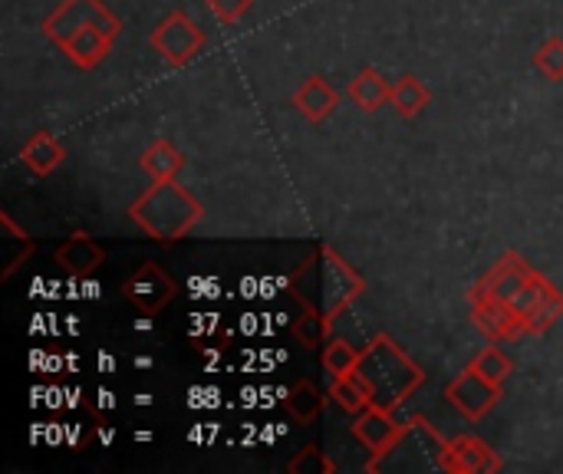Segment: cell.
Masks as SVG:
<instances>
[{"mask_svg": "<svg viewBox=\"0 0 563 474\" xmlns=\"http://www.w3.org/2000/svg\"><path fill=\"white\" fill-rule=\"evenodd\" d=\"M563 320V294L561 290H554L548 300H544V307L534 313V320L528 323V333L531 337H541V333H548L554 323H561Z\"/></svg>", "mask_w": 563, "mask_h": 474, "instance_id": "26", "label": "cell"}, {"mask_svg": "<svg viewBox=\"0 0 563 474\" xmlns=\"http://www.w3.org/2000/svg\"><path fill=\"white\" fill-rule=\"evenodd\" d=\"M350 99H353L363 112H376V109H383V106L393 99V82H389L379 69L366 66V69H360V73L353 76V82H350Z\"/></svg>", "mask_w": 563, "mask_h": 474, "instance_id": "16", "label": "cell"}, {"mask_svg": "<svg viewBox=\"0 0 563 474\" xmlns=\"http://www.w3.org/2000/svg\"><path fill=\"white\" fill-rule=\"evenodd\" d=\"M534 274V267L521 257V254H515V251H508L475 287H482L485 294H492V297H498V300H511L525 284H528V277Z\"/></svg>", "mask_w": 563, "mask_h": 474, "instance_id": "12", "label": "cell"}, {"mask_svg": "<svg viewBox=\"0 0 563 474\" xmlns=\"http://www.w3.org/2000/svg\"><path fill=\"white\" fill-rule=\"evenodd\" d=\"M20 162H23L33 175L46 178V175H53V172L66 162V148H63V142H59L56 135H49V132H33V135L23 142V148H20Z\"/></svg>", "mask_w": 563, "mask_h": 474, "instance_id": "15", "label": "cell"}, {"mask_svg": "<svg viewBox=\"0 0 563 474\" xmlns=\"http://www.w3.org/2000/svg\"><path fill=\"white\" fill-rule=\"evenodd\" d=\"M148 46H152L168 66H185V63H191V59L205 49V30H201L185 10H172L168 16H162V20L152 26Z\"/></svg>", "mask_w": 563, "mask_h": 474, "instance_id": "6", "label": "cell"}, {"mask_svg": "<svg viewBox=\"0 0 563 474\" xmlns=\"http://www.w3.org/2000/svg\"><path fill=\"white\" fill-rule=\"evenodd\" d=\"M122 33V20L102 0H63L46 20L43 36L53 40L73 66L96 69Z\"/></svg>", "mask_w": 563, "mask_h": 474, "instance_id": "1", "label": "cell"}, {"mask_svg": "<svg viewBox=\"0 0 563 474\" xmlns=\"http://www.w3.org/2000/svg\"><path fill=\"white\" fill-rule=\"evenodd\" d=\"M360 356H363V350H360L356 343L336 337V340H327V346H323V353H320V363H323V370H327L330 379H333V376L353 373V370L360 366Z\"/></svg>", "mask_w": 563, "mask_h": 474, "instance_id": "22", "label": "cell"}, {"mask_svg": "<svg viewBox=\"0 0 563 474\" xmlns=\"http://www.w3.org/2000/svg\"><path fill=\"white\" fill-rule=\"evenodd\" d=\"M139 165H142V172H145L152 181H168V178H178V172L185 168V155L175 148L172 139H155V142L139 155Z\"/></svg>", "mask_w": 563, "mask_h": 474, "instance_id": "17", "label": "cell"}, {"mask_svg": "<svg viewBox=\"0 0 563 474\" xmlns=\"http://www.w3.org/2000/svg\"><path fill=\"white\" fill-rule=\"evenodd\" d=\"M468 366L478 370L485 379H492V383H498V386H505V379L515 373V363L508 360V353H505L501 346H485Z\"/></svg>", "mask_w": 563, "mask_h": 474, "instance_id": "23", "label": "cell"}, {"mask_svg": "<svg viewBox=\"0 0 563 474\" xmlns=\"http://www.w3.org/2000/svg\"><path fill=\"white\" fill-rule=\"evenodd\" d=\"M432 102V89L416 76V73H402L396 82H393V99L389 106L402 115V119H416L429 109Z\"/></svg>", "mask_w": 563, "mask_h": 474, "instance_id": "18", "label": "cell"}, {"mask_svg": "<svg viewBox=\"0 0 563 474\" xmlns=\"http://www.w3.org/2000/svg\"><path fill=\"white\" fill-rule=\"evenodd\" d=\"M330 327H333V320H327V317H320V313H313V310H303V317L294 323V337H297L300 346L317 350V346H327Z\"/></svg>", "mask_w": 563, "mask_h": 474, "instance_id": "24", "label": "cell"}, {"mask_svg": "<svg viewBox=\"0 0 563 474\" xmlns=\"http://www.w3.org/2000/svg\"><path fill=\"white\" fill-rule=\"evenodd\" d=\"M251 3H254V0H208L211 13H214L218 23H224V26L238 23V20L251 10Z\"/></svg>", "mask_w": 563, "mask_h": 474, "instance_id": "28", "label": "cell"}, {"mask_svg": "<svg viewBox=\"0 0 563 474\" xmlns=\"http://www.w3.org/2000/svg\"><path fill=\"white\" fill-rule=\"evenodd\" d=\"M363 274L330 244H317V251L290 277L294 300L327 320H340L363 297Z\"/></svg>", "mask_w": 563, "mask_h": 474, "instance_id": "2", "label": "cell"}, {"mask_svg": "<svg viewBox=\"0 0 563 474\" xmlns=\"http://www.w3.org/2000/svg\"><path fill=\"white\" fill-rule=\"evenodd\" d=\"M125 300L142 313V317H158L178 294V284L152 261H145L132 277H125L122 284Z\"/></svg>", "mask_w": 563, "mask_h": 474, "instance_id": "7", "label": "cell"}, {"mask_svg": "<svg viewBox=\"0 0 563 474\" xmlns=\"http://www.w3.org/2000/svg\"><path fill=\"white\" fill-rule=\"evenodd\" d=\"M468 304H472V323H475L492 343H508V340L525 337V327L518 323V317L511 313V307H508L505 300L485 294L482 287H472Z\"/></svg>", "mask_w": 563, "mask_h": 474, "instance_id": "9", "label": "cell"}, {"mask_svg": "<svg viewBox=\"0 0 563 474\" xmlns=\"http://www.w3.org/2000/svg\"><path fill=\"white\" fill-rule=\"evenodd\" d=\"M336 106H340V92H336L323 76H310V79L294 92V109H297L307 122H323V119H330Z\"/></svg>", "mask_w": 563, "mask_h": 474, "instance_id": "14", "label": "cell"}, {"mask_svg": "<svg viewBox=\"0 0 563 474\" xmlns=\"http://www.w3.org/2000/svg\"><path fill=\"white\" fill-rule=\"evenodd\" d=\"M330 399L343 409V412H350V416H360V412H366L373 403H369V389H366V383L360 379V373L353 370V373H346V376H333V383H330Z\"/></svg>", "mask_w": 563, "mask_h": 474, "instance_id": "21", "label": "cell"}, {"mask_svg": "<svg viewBox=\"0 0 563 474\" xmlns=\"http://www.w3.org/2000/svg\"><path fill=\"white\" fill-rule=\"evenodd\" d=\"M445 399L468 419V422H482L501 399H505V389L492 379H485L478 370H465L459 373L449 386H445Z\"/></svg>", "mask_w": 563, "mask_h": 474, "instance_id": "8", "label": "cell"}, {"mask_svg": "<svg viewBox=\"0 0 563 474\" xmlns=\"http://www.w3.org/2000/svg\"><path fill=\"white\" fill-rule=\"evenodd\" d=\"M449 439L422 416L406 419L402 436L383 452L373 455L366 472L369 474H445Z\"/></svg>", "mask_w": 563, "mask_h": 474, "instance_id": "5", "label": "cell"}, {"mask_svg": "<svg viewBox=\"0 0 563 474\" xmlns=\"http://www.w3.org/2000/svg\"><path fill=\"white\" fill-rule=\"evenodd\" d=\"M356 373L369 389V403L389 412H396L406 399H412V393L426 383L422 366L389 333H376L363 346Z\"/></svg>", "mask_w": 563, "mask_h": 474, "instance_id": "3", "label": "cell"}, {"mask_svg": "<svg viewBox=\"0 0 563 474\" xmlns=\"http://www.w3.org/2000/svg\"><path fill=\"white\" fill-rule=\"evenodd\" d=\"M323 409H327V396H323V389H317L310 379H300V383L287 393V399H284V412H287L297 426L317 422V419L323 416Z\"/></svg>", "mask_w": 563, "mask_h": 474, "instance_id": "19", "label": "cell"}, {"mask_svg": "<svg viewBox=\"0 0 563 474\" xmlns=\"http://www.w3.org/2000/svg\"><path fill=\"white\" fill-rule=\"evenodd\" d=\"M287 472L290 474H317V472L330 474V472H336V465H333V462H330V459H327V455H323L317 445H307V449H303V452H300V455H297V459L287 465Z\"/></svg>", "mask_w": 563, "mask_h": 474, "instance_id": "27", "label": "cell"}, {"mask_svg": "<svg viewBox=\"0 0 563 474\" xmlns=\"http://www.w3.org/2000/svg\"><path fill=\"white\" fill-rule=\"evenodd\" d=\"M554 290H558V287H554L544 274H538V271H534V274L528 277V284H525V287L508 300V307H511V313L518 317V323L525 327V333H528V323L534 320V313L544 307V300H548Z\"/></svg>", "mask_w": 563, "mask_h": 474, "instance_id": "20", "label": "cell"}, {"mask_svg": "<svg viewBox=\"0 0 563 474\" xmlns=\"http://www.w3.org/2000/svg\"><path fill=\"white\" fill-rule=\"evenodd\" d=\"M534 66H538V73H544L548 79H554V82H561L563 79V36H551V40H544L538 49H534Z\"/></svg>", "mask_w": 563, "mask_h": 474, "instance_id": "25", "label": "cell"}, {"mask_svg": "<svg viewBox=\"0 0 563 474\" xmlns=\"http://www.w3.org/2000/svg\"><path fill=\"white\" fill-rule=\"evenodd\" d=\"M56 264L73 274V277H89L96 274L102 264H106V251L96 244V238H89L86 231H76L73 238H66L59 247H56Z\"/></svg>", "mask_w": 563, "mask_h": 474, "instance_id": "13", "label": "cell"}, {"mask_svg": "<svg viewBox=\"0 0 563 474\" xmlns=\"http://www.w3.org/2000/svg\"><path fill=\"white\" fill-rule=\"evenodd\" d=\"M501 459L492 445H485L475 436H459L449 442L445 474H495L501 472Z\"/></svg>", "mask_w": 563, "mask_h": 474, "instance_id": "11", "label": "cell"}, {"mask_svg": "<svg viewBox=\"0 0 563 474\" xmlns=\"http://www.w3.org/2000/svg\"><path fill=\"white\" fill-rule=\"evenodd\" d=\"M129 218L139 224L145 238L158 244H175L198 228V221L205 218V208L178 178H168V181H152L129 205Z\"/></svg>", "mask_w": 563, "mask_h": 474, "instance_id": "4", "label": "cell"}, {"mask_svg": "<svg viewBox=\"0 0 563 474\" xmlns=\"http://www.w3.org/2000/svg\"><path fill=\"white\" fill-rule=\"evenodd\" d=\"M406 422L396 419V412L389 409H379V406H369L366 412L356 416L353 422V439L369 452V455H383L399 436H402Z\"/></svg>", "mask_w": 563, "mask_h": 474, "instance_id": "10", "label": "cell"}]
</instances>
